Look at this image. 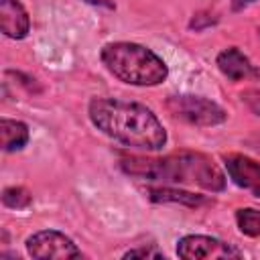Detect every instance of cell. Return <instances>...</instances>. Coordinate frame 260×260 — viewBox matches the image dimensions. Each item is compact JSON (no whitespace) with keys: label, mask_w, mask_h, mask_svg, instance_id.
<instances>
[{"label":"cell","mask_w":260,"mask_h":260,"mask_svg":"<svg viewBox=\"0 0 260 260\" xmlns=\"http://www.w3.org/2000/svg\"><path fill=\"white\" fill-rule=\"evenodd\" d=\"M91 124L106 136L140 150H160L167 144V130L154 112L138 102L95 98L87 108Z\"/></svg>","instance_id":"cell-1"},{"label":"cell","mask_w":260,"mask_h":260,"mask_svg":"<svg viewBox=\"0 0 260 260\" xmlns=\"http://www.w3.org/2000/svg\"><path fill=\"white\" fill-rule=\"evenodd\" d=\"M120 169L136 179L197 185L207 191H223L225 175L211 156L193 150H179L167 156H122Z\"/></svg>","instance_id":"cell-2"},{"label":"cell","mask_w":260,"mask_h":260,"mask_svg":"<svg viewBox=\"0 0 260 260\" xmlns=\"http://www.w3.org/2000/svg\"><path fill=\"white\" fill-rule=\"evenodd\" d=\"M102 63L104 67L120 81L138 87H152L160 85L167 75V63L148 47L130 43V41H116L102 47Z\"/></svg>","instance_id":"cell-3"},{"label":"cell","mask_w":260,"mask_h":260,"mask_svg":"<svg viewBox=\"0 0 260 260\" xmlns=\"http://www.w3.org/2000/svg\"><path fill=\"white\" fill-rule=\"evenodd\" d=\"M165 106L173 118L193 126H217L228 120V112L219 104L201 95H171Z\"/></svg>","instance_id":"cell-4"},{"label":"cell","mask_w":260,"mask_h":260,"mask_svg":"<svg viewBox=\"0 0 260 260\" xmlns=\"http://www.w3.org/2000/svg\"><path fill=\"white\" fill-rule=\"evenodd\" d=\"M28 256L39 260H71V258H83V252L73 244L69 236L57 230H41L26 238L24 242Z\"/></svg>","instance_id":"cell-5"},{"label":"cell","mask_w":260,"mask_h":260,"mask_svg":"<svg viewBox=\"0 0 260 260\" xmlns=\"http://www.w3.org/2000/svg\"><path fill=\"white\" fill-rule=\"evenodd\" d=\"M177 256L185 260H207V258H240V250L211 236L189 234L179 238Z\"/></svg>","instance_id":"cell-6"},{"label":"cell","mask_w":260,"mask_h":260,"mask_svg":"<svg viewBox=\"0 0 260 260\" xmlns=\"http://www.w3.org/2000/svg\"><path fill=\"white\" fill-rule=\"evenodd\" d=\"M223 165L230 179L238 187L260 197V162L258 160L240 152H230L223 156Z\"/></svg>","instance_id":"cell-7"},{"label":"cell","mask_w":260,"mask_h":260,"mask_svg":"<svg viewBox=\"0 0 260 260\" xmlns=\"http://www.w3.org/2000/svg\"><path fill=\"white\" fill-rule=\"evenodd\" d=\"M0 28L8 39L20 41L30 30V18L20 0H0Z\"/></svg>","instance_id":"cell-8"},{"label":"cell","mask_w":260,"mask_h":260,"mask_svg":"<svg viewBox=\"0 0 260 260\" xmlns=\"http://www.w3.org/2000/svg\"><path fill=\"white\" fill-rule=\"evenodd\" d=\"M217 67H219V71H221L228 79H232V81H240V79L252 75L250 59H248L238 47L223 49V51L217 55Z\"/></svg>","instance_id":"cell-9"},{"label":"cell","mask_w":260,"mask_h":260,"mask_svg":"<svg viewBox=\"0 0 260 260\" xmlns=\"http://www.w3.org/2000/svg\"><path fill=\"white\" fill-rule=\"evenodd\" d=\"M148 197L156 203H183L189 207H199V205H205L211 201L205 195L189 193V191H181V189H171V187H152V189H148Z\"/></svg>","instance_id":"cell-10"},{"label":"cell","mask_w":260,"mask_h":260,"mask_svg":"<svg viewBox=\"0 0 260 260\" xmlns=\"http://www.w3.org/2000/svg\"><path fill=\"white\" fill-rule=\"evenodd\" d=\"M0 134H2V148L6 152L20 150L28 142V126L18 120L2 118L0 122Z\"/></svg>","instance_id":"cell-11"},{"label":"cell","mask_w":260,"mask_h":260,"mask_svg":"<svg viewBox=\"0 0 260 260\" xmlns=\"http://www.w3.org/2000/svg\"><path fill=\"white\" fill-rule=\"evenodd\" d=\"M236 223L244 236L258 238L260 236V211L252 207H242L236 211Z\"/></svg>","instance_id":"cell-12"},{"label":"cell","mask_w":260,"mask_h":260,"mask_svg":"<svg viewBox=\"0 0 260 260\" xmlns=\"http://www.w3.org/2000/svg\"><path fill=\"white\" fill-rule=\"evenodd\" d=\"M32 201L30 193L24 187H6L2 191V203L10 209H24Z\"/></svg>","instance_id":"cell-13"},{"label":"cell","mask_w":260,"mask_h":260,"mask_svg":"<svg viewBox=\"0 0 260 260\" xmlns=\"http://www.w3.org/2000/svg\"><path fill=\"white\" fill-rule=\"evenodd\" d=\"M124 258H165V254L156 248H132L124 252Z\"/></svg>","instance_id":"cell-14"},{"label":"cell","mask_w":260,"mask_h":260,"mask_svg":"<svg viewBox=\"0 0 260 260\" xmlns=\"http://www.w3.org/2000/svg\"><path fill=\"white\" fill-rule=\"evenodd\" d=\"M242 100L248 104V108H250L254 114L260 116V91H256V89H248V91L242 93Z\"/></svg>","instance_id":"cell-15"},{"label":"cell","mask_w":260,"mask_h":260,"mask_svg":"<svg viewBox=\"0 0 260 260\" xmlns=\"http://www.w3.org/2000/svg\"><path fill=\"white\" fill-rule=\"evenodd\" d=\"M213 22H215V18H211L209 14H197V16L189 22V26L195 28V30H199V28H203L205 24H213Z\"/></svg>","instance_id":"cell-16"},{"label":"cell","mask_w":260,"mask_h":260,"mask_svg":"<svg viewBox=\"0 0 260 260\" xmlns=\"http://www.w3.org/2000/svg\"><path fill=\"white\" fill-rule=\"evenodd\" d=\"M83 2L93 4V6H106V8H114V4H112V2H108V0H83Z\"/></svg>","instance_id":"cell-17"},{"label":"cell","mask_w":260,"mask_h":260,"mask_svg":"<svg viewBox=\"0 0 260 260\" xmlns=\"http://www.w3.org/2000/svg\"><path fill=\"white\" fill-rule=\"evenodd\" d=\"M252 2H256V0H232V6H234V10H240V8H244Z\"/></svg>","instance_id":"cell-18"}]
</instances>
